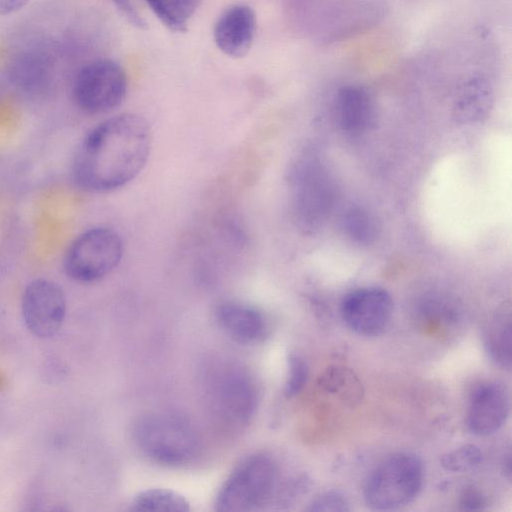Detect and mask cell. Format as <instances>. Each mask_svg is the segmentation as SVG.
<instances>
[{
  "label": "cell",
  "instance_id": "obj_16",
  "mask_svg": "<svg viewBox=\"0 0 512 512\" xmlns=\"http://www.w3.org/2000/svg\"><path fill=\"white\" fill-rule=\"evenodd\" d=\"M485 346L490 358L500 367H511V318L499 314L488 324Z\"/></svg>",
  "mask_w": 512,
  "mask_h": 512
},
{
  "label": "cell",
  "instance_id": "obj_6",
  "mask_svg": "<svg viewBox=\"0 0 512 512\" xmlns=\"http://www.w3.org/2000/svg\"><path fill=\"white\" fill-rule=\"evenodd\" d=\"M123 256L120 235L108 227H93L78 235L69 245L63 269L80 283L98 281L110 274Z\"/></svg>",
  "mask_w": 512,
  "mask_h": 512
},
{
  "label": "cell",
  "instance_id": "obj_10",
  "mask_svg": "<svg viewBox=\"0 0 512 512\" xmlns=\"http://www.w3.org/2000/svg\"><path fill=\"white\" fill-rule=\"evenodd\" d=\"M212 397L220 415L233 424H244L257 406V391L242 370L228 367L212 381Z\"/></svg>",
  "mask_w": 512,
  "mask_h": 512
},
{
  "label": "cell",
  "instance_id": "obj_13",
  "mask_svg": "<svg viewBox=\"0 0 512 512\" xmlns=\"http://www.w3.org/2000/svg\"><path fill=\"white\" fill-rule=\"evenodd\" d=\"M215 317L225 334L238 343L257 344L268 335L267 318L250 304L240 301L222 302L216 309Z\"/></svg>",
  "mask_w": 512,
  "mask_h": 512
},
{
  "label": "cell",
  "instance_id": "obj_4",
  "mask_svg": "<svg viewBox=\"0 0 512 512\" xmlns=\"http://www.w3.org/2000/svg\"><path fill=\"white\" fill-rule=\"evenodd\" d=\"M423 483V464L412 453H396L382 461L364 487V500L374 510L406 506L418 495Z\"/></svg>",
  "mask_w": 512,
  "mask_h": 512
},
{
  "label": "cell",
  "instance_id": "obj_24",
  "mask_svg": "<svg viewBox=\"0 0 512 512\" xmlns=\"http://www.w3.org/2000/svg\"><path fill=\"white\" fill-rule=\"evenodd\" d=\"M113 2L119 13L128 21L129 24L141 30L147 29V22L138 13L130 0H113Z\"/></svg>",
  "mask_w": 512,
  "mask_h": 512
},
{
  "label": "cell",
  "instance_id": "obj_9",
  "mask_svg": "<svg viewBox=\"0 0 512 512\" xmlns=\"http://www.w3.org/2000/svg\"><path fill=\"white\" fill-rule=\"evenodd\" d=\"M392 308L391 296L385 289L366 287L346 295L341 304V315L355 333L375 336L388 325Z\"/></svg>",
  "mask_w": 512,
  "mask_h": 512
},
{
  "label": "cell",
  "instance_id": "obj_23",
  "mask_svg": "<svg viewBox=\"0 0 512 512\" xmlns=\"http://www.w3.org/2000/svg\"><path fill=\"white\" fill-rule=\"evenodd\" d=\"M307 510L343 512L349 511L350 507L346 497L341 493L338 491H328L312 500Z\"/></svg>",
  "mask_w": 512,
  "mask_h": 512
},
{
  "label": "cell",
  "instance_id": "obj_18",
  "mask_svg": "<svg viewBox=\"0 0 512 512\" xmlns=\"http://www.w3.org/2000/svg\"><path fill=\"white\" fill-rule=\"evenodd\" d=\"M151 10L169 30L185 32L187 23L201 0H146Z\"/></svg>",
  "mask_w": 512,
  "mask_h": 512
},
{
  "label": "cell",
  "instance_id": "obj_14",
  "mask_svg": "<svg viewBox=\"0 0 512 512\" xmlns=\"http://www.w3.org/2000/svg\"><path fill=\"white\" fill-rule=\"evenodd\" d=\"M340 126L351 133L369 129L375 120V103L370 93L359 85H346L336 96Z\"/></svg>",
  "mask_w": 512,
  "mask_h": 512
},
{
  "label": "cell",
  "instance_id": "obj_3",
  "mask_svg": "<svg viewBox=\"0 0 512 512\" xmlns=\"http://www.w3.org/2000/svg\"><path fill=\"white\" fill-rule=\"evenodd\" d=\"M133 436L147 457L163 465L185 464L196 455L199 447L192 425L186 419L169 413L141 417L134 426Z\"/></svg>",
  "mask_w": 512,
  "mask_h": 512
},
{
  "label": "cell",
  "instance_id": "obj_7",
  "mask_svg": "<svg viewBox=\"0 0 512 512\" xmlns=\"http://www.w3.org/2000/svg\"><path fill=\"white\" fill-rule=\"evenodd\" d=\"M126 91V74L118 63L110 59H97L84 65L76 74L72 86L76 106L91 115L117 108Z\"/></svg>",
  "mask_w": 512,
  "mask_h": 512
},
{
  "label": "cell",
  "instance_id": "obj_2",
  "mask_svg": "<svg viewBox=\"0 0 512 512\" xmlns=\"http://www.w3.org/2000/svg\"><path fill=\"white\" fill-rule=\"evenodd\" d=\"M287 180L296 225L304 232L317 230L334 205L336 187L332 176L317 158L304 153L291 164Z\"/></svg>",
  "mask_w": 512,
  "mask_h": 512
},
{
  "label": "cell",
  "instance_id": "obj_11",
  "mask_svg": "<svg viewBox=\"0 0 512 512\" xmlns=\"http://www.w3.org/2000/svg\"><path fill=\"white\" fill-rule=\"evenodd\" d=\"M510 411V395L500 381H488L472 394L467 412V426L476 435L486 436L499 430Z\"/></svg>",
  "mask_w": 512,
  "mask_h": 512
},
{
  "label": "cell",
  "instance_id": "obj_15",
  "mask_svg": "<svg viewBox=\"0 0 512 512\" xmlns=\"http://www.w3.org/2000/svg\"><path fill=\"white\" fill-rule=\"evenodd\" d=\"M494 99L493 86L483 75L466 80L455 96L453 114L462 123L480 121L489 113Z\"/></svg>",
  "mask_w": 512,
  "mask_h": 512
},
{
  "label": "cell",
  "instance_id": "obj_5",
  "mask_svg": "<svg viewBox=\"0 0 512 512\" xmlns=\"http://www.w3.org/2000/svg\"><path fill=\"white\" fill-rule=\"evenodd\" d=\"M278 472L273 459L255 454L243 460L219 490L218 511L245 512L261 508L274 497Z\"/></svg>",
  "mask_w": 512,
  "mask_h": 512
},
{
  "label": "cell",
  "instance_id": "obj_8",
  "mask_svg": "<svg viewBox=\"0 0 512 512\" xmlns=\"http://www.w3.org/2000/svg\"><path fill=\"white\" fill-rule=\"evenodd\" d=\"M21 309L24 323L31 334L46 339L62 326L66 298L62 288L48 279L31 281L23 292Z\"/></svg>",
  "mask_w": 512,
  "mask_h": 512
},
{
  "label": "cell",
  "instance_id": "obj_25",
  "mask_svg": "<svg viewBox=\"0 0 512 512\" xmlns=\"http://www.w3.org/2000/svg\"><path fill=\"white\" fill-rule=\"evenodd\" d=\"M460 505L464 510H481L485 505V499L477 489L468 487L461 494Z\"/></svg>",
  "mask_w": 512,
  "mask_h": 512
},
{
  "label": "cell",
  "instance_id": "obj_22",
  "mask_svg": "<svg viewBox=\"0 0 512 512\" xmlns=\"http://www.w3.org/2000/svg\"><path fill=\"white\" fill-rule=\"evenodd\" d=\"M308 375L305 361L294 354L288 358V378L285 392L287 396L296 395L304 386Z\"/></svg>",
  "mask_w": 512,
  "mask_h": 512
},
{
  "label": "cell",
  "instance_id": "obj_26",
  "mask_svg": "<svg viewBox=\"0 0 512 512\" xmlns=\"http://www.w3.org/2000/svg\"><path fill=\"white\" fill-rule=\"evenodd\" d=\"M28 0H0V15H8L20 10Z\"/></svg>",
  "mask_w": 512,
  "mask_h": 512
},
{
  "label": "cell",
  "instance_id": "obj_17",
  "mask_svg": "<svg viewBox=\"0 0 512 512\" xmlns=\"http://www.w3.org/2000/svg\"><path fill=\"white\" fill-rule=\"evenodd\" d=\"M130 510L141 512H187L189 502L176 491L152 488L138 493L131 502Z\"/></svg>",
  "mask_w": 512,
  "mask_h": 512
},
{
  "label": "cell",
  "instance_id": "obj_19",
  "mask_svg": "<svg viewBox=\"0 0 512 512\" xmlns=\"http://www.w3.org/2000/svg\"><path fill=\"white\" fill-rule=\"evenodd\" d=\"M342 226L351 240L362 244L373 242L379 229L375 217L362 207L349 208L343 215Z\"/></svg>",
  "mask_w": 512,
  "mask_h": 512
},
{
  "label": "cell",
  "instance_id": "obj_20",
  "mask_svg": "<svg viewBox=\"0 0 512 512\" xmlns=\"http://www.w3.org/2000/svg\"><path fill=\"white\" fill-rule=\"evenodd\" d=\"M322 384L331 392L337 393L344 399L353 401L359 399L360 382L353 373L342 367L327 371Z\"/></svg>",
  "mask_w": 512,
  "mask_h": 512
},
{
  "label": "cell",
  "instance_id": "obj_12",
  "mask_svg": "<svg viewBox=\"0 0 512 512\" xmlns=\"http://www.w3.org/2000/svg\"><path fill=\"white\" fill-rule=\"evenodd\" d=\"M255 32L254 10L248 5L237 4L219 16L214 25L213 37L219 50L226 56L238 59L249 52Z\"/></svg>",
  "mask_w": 512,
  "mask_h": 512
},
{
  "label": "cell",
  "instance_id": "obj_1",
  "mask_svg": "<svg viewBox=\"0 0 512 512\" xmlns=\"http://www.w3.org/2000/svg\"><path fill=\"white\" fill-rule=\"evenodd\" d=\"M152 148V134L140 115L123 113L93 127L81 141L73 160L72 176L84 191L117 190L144 169Z\"/></svg>",
  "mask_w": 512,
  "mask_h": 512
},
{
  "label": "cell",
  "instance_id": "obj_21",
  "mask_svg": "<svg viewBox=\"0 0 512 512\" xmlns=\"http://www.w3.org/2000/svg\"><path fill=\"white\" fill-rule=\"evenodd\" d=\"M440 461L442 467L448 471L465 472L481 463L482 453L477 446L467 444L443 455Z\"/></svg>",
  "mask_w": 512,
  "mask_h": 512
}]
</instances>
